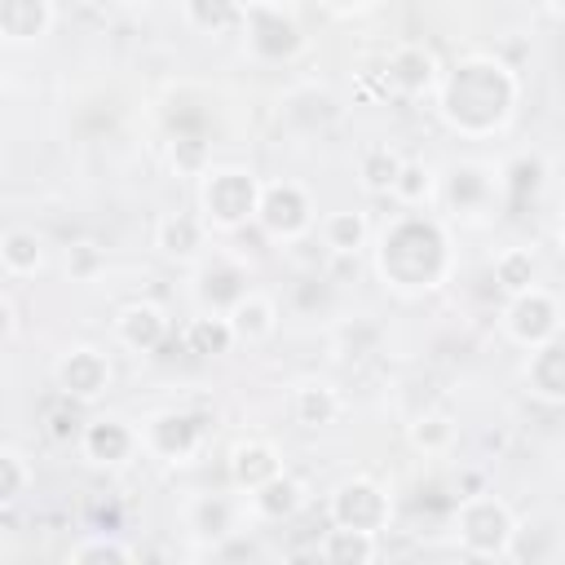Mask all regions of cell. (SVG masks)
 <instances>
[{"label": "cell", "mask_w": 565, "mask_h": 565, "mask_svg": "<svg viewBox=\"0 0 565 565\" xmlns=\"http://www.w3.org/2000/svg\"><path fill=\"white\" fill-rule=\"evenodd\" d=\"M203 441V424H194V415L185 411H163L154 419L141 424V450L168 459V463H185Z\"/></svg>", "instance_id": "cell-9"}, {"label": "cell", "mask_w": 565, "mask_h": 565, "mask_svg": "<svg viewBox=\"0 0 565 565\" xmlns=\"http://www.w3.org/2000/svg\"><path fill=\"white\" fill-rule=\"evenodd\" d=\"M305 499H309L305 486L282 468L269 481H260L256 490H247V512L260 516V521H291L305 508Z\"/></svg>", "instance_id": "cell-14"}, {"label": "cell", "mask_w": 565, "mask_h": 565, "mask_svg": "<svg viewBox=\"0 0 565 565\" xmlns=\"http://www.w3.org/2000/svg\"><path fill=\"white\" fill-rule=\"evenodd\" d=\"M402 207H424V199L433 194V168L428 163H402L393 190H388Z\"/></svg>", "instance_id": "cell-29"}, {"label": "cell", "mask_w": 565, "mask_h": 565, "mask_svg": "<svg viewBox=\"0 0 565 565\" xmlns=\"http://www.w3.org/2000/svg\"><path fill=\"white\" fill-rule=\"evenodd\" d=\"M0 265L9 278H31L40 265H44V247H40V234L26 230V225H9L0 234Z\"/></svg>", "instance_id": "cell-20"}, {"label": "cell", "mask_w": 565, "mask_h": 565, "mask_svg": "<svg viewBox=\"0 0 565 565\" xmlns=\"http://www.w3.org/2000/svg\"><path fill=\"white\" fill-rule=\"evenodd\" d=\"M318 234H322V247L331 256H358L371 238V225L362 212H327L318 221Z\"/></svg>", "instance_id": "cell-18"}, {"label": "cell", "mask_w": 565, "mask_h": 565, "mask_svg": "<svg viewBox=\"0 0 565 565\" xmlns=\"http://www.w3.org/2000/svg\"><path fill=\"white\" fill-rule=\"evenodd\" d=\"M516 93H521V84H516L512 66H503V62H494L486 53H472V57L455 62L441 75V84H437V110H441V119L455 132H463V137H490V132H499L512 119Z\"/></svg>", "instance_id": "cell-1"}, {"label": "cell", "mask_w": 565, "mask_h": 565, "mask_svg": "<svg viewBox=\"0 0 565 565\" xmlns=\"http://www.w3.org/2000/svg\"><path fill=\"white\" fill-rule=\"evenodd\" d=\"M291 406H296V419L305 428H322V424H331L340 415V397H335L331 384H300Z\"/></svg>", "instance_id": "cell-25"}, {"label": "cell", "mask_w": 565, "mask_h": 565, "mask_svg": "<svg viewBox=\"0 0 565 565\" xmlns=\"http://www.w3.org/2000/svg\"><path fill=\"white\" fill-rule=\"evenodd\" d=\"M137 552L128 547V543H119V539H102V534H93V539H84L79 547H71L66 552V561H132Z\"/></svg>", "instance_id": "cell-30"}, {"label": "cell", "mask_w": 565, "mask_h": 565, "mask_svg": "<svg viewBox=\"0 0 565 565\" xmlns=\"http://www.w3.org/2000/svg\"><path fill=\"white\" fill-rule=\"evenodd\" d=\"M503 331H508L521 349H534V344L561 335V305H556V296L543 291L539 282L525 287V291H516V296L508 300V309H503Z\"/></svg>", "instance_id": "cell-6"}, {"label": "cell", "mask_w": 565, "mask_h": 565, "mask_svg": "<svg viewBox=\"0 0 565 565\" xmlns=\"http://www.w3.org/2000/svg\"><path fill=\"white\" fill-rule=\"evenodd\" d=\"M556 234H561V243H565V212H561V225H556Z\"/></svg>", "instance_id": "cell-35"}, {"label": "cell", "mask_w": 565, "mask_h": 565, "mask_svg": "<svg viewBox=\"0 0 565 565\" xmlns=\"http://www.w3.org/2000/svg\"><path fill=\"white\" fill-rule=\"evenodd\" d=\"M225 313H230V322H234V335L247 340V344L269 340L274 327H278V309H274V300L260 296V291H243Z\"/></svg>", "instance_id": "cell-17"}, {"label": "cell", "mask_w": 565, "mask_h": 565, "mask_svg": "<svg viewBox=\"0 0 565 565\" xmlns=\"http://www.w3.org/2000/svg\"><path fill=\"white\" fill-rule=\"evenodd\" d=\"M203 238H207V225H203V216H190V212L163 216V221H159V230H154L159 252H163V256H172V260H190V256L203 247Z\"/></svg>", "instance_id": "cell-19"}, {"label": "cell", "mask_w": 565, "mask_h": 565, "mask_svg": "<svg viewBox=\"0 0 565 565\" xmlns=\"http://www.w3.org/2000/svg\"><path fill=\"white\" fill-rule=\"evenodd\" d=\"M411 437H415V446H424V450H441V446L455 437V424H450L446 415H424V419L411 428Z\"/></svg>", "instance_id": "cell-31"}, {"label": "cell", "mask_w": 565, "mask_h": 565, "mask_svg": "<svg viewBox=\"0 0 565 565\" xmlns=\"http://www.w3.org/2000/svg\"><path fill=\"white\" fill-rule=\"evenodd\" d=\"M494 282L508 291V296H516V291H525V287H534V252L530 247H503L499 256H494Z\"/></svg>", "instance_id": "cell-26"}, {"label": "cell", "mask_w": 565, "mask_h": 565, "mask_svg": "<svg viewBox=\"0 0 565 565\" xmlns=\"http://www.w3.org/2000/svg\"><path fill=\"white\" fill-rule=\"evenodd\" d=\"M31 481H35V472H31L26 455H22L18 446H4V450H0V503H4V508L18 503Z\"/></svg>", "instance_id": "cell-28"}, {"label": "cell", "mask_w": 565, "mask_h": 565, "mask_svg": "<svg viewBox=\"0 0 565 565\" xmlns=\"http://www.w3.org/2000/svg\"><path fill=\"white\" fill-rule=\"evenodd\" d=\"M384 79H388V88L415 97V93L437 88L441 84V71H437V57L424 44H397L393 57H388V66H384Z\"/></svg>", "instance_id": "cell-13"}, {"label": "cell", "mask_w": 565, "mask_h": 565, "mask_svg": "<svg viewBox=\"0 0 565 565\" xmlns=\"http://www.w3.org/2000/svg\"><path fill=\"white\" fill-rule=\"evenodd\" d=\"M375 539L380 534H371V530H353V525H331L327 534H322V543H318V556L322 561H371L375 556Z\"/></svg>", "instance_id": "cell-22"}, {"label": "cell", "mask_w": 565, "mask_h": 565, "mask_svg": "<svg viewBox=\"0 0 565 565\" xmlns=\"http://www.w3.org/2000/svg\"><path fill=\"white\" fill-rule=\"evenodd\" d=\"M53 26V0H0L4 44H35Z\"/></svg>", "instance_id": "cell-15"}, {"label": "cell", "mask_w": 565, "mask_h": 565, "mask_svg": "<svg viewBox=\"0 0 565 565\" xmlns=\"http://www.w3.org/2000/svg\"><path fill=\"white\" fill-rule=\"evenodd\" d=\"M388 516H393L388 494L366 477H353V481L335 486V494H331V525H353V530L380 534L388 525Z\"/></svg>", "instance_id": "cell-7"}, {"label": "cell", "mask_w": 565, "mask_h": 565, "mask_svg": "<svg viewBox=\"0 0 565 565\" xmlns=\"http://www.w3.org/2000/svg\"><path fill=\"white\" fill-rule=\"evenodd\" d=\"M525 393L552 406H565V335H552L525 358Z\"/></svg>", "instance_id": "cell-11"}, {"label": "cell", "mask_w": 565, "mask_h": 565, "mask_svg": "<svg viewBox=\"0 0 565 565\" xmlns=\"http://www.w3.org/2000/svg\"><path fill=\"white\" fill-rule=\"evenodd\" d=\"M256 221H260V230H265L269 238H282V243L305 238V234L313 230V199H309L305 185H296V181H274V185L260 190V212H256Z\"/></svg>", "instance_id": "cell-5"}, {"label": "cell", "mask_w": 565, "mask_h": 565, "mask_svg": "<svg viewBox=\"0 0 565 565\" xmlns=\"http://www.w3.org/2000/svg\"><path fill=\"white\" fill-rule=\"evenodd\" d=\"M243 35H247V49L260 57H291L300 49V26L278 4H247Z\"/></svg>", "instance_id": "cell-8"}, {"label": "cell", "mask_w": 565, "mask_h": 565, "mask_svg": "<svg viewBox=\"0 0 565 565\" xmlns=\"http://www.w3.org/2000/svg\"><path fill=\"white\" fill-rule=\"evenodd\" d=\"M168 331H172V327H168V318H163L159 305H124L119 318H115L119 344H128V349H137V353L159 349V344L168 340Z\"/></svg>", "instance_id": "cell-16"}, {"label": "cell", "mask_w": 565, "mask_h": 565, "mask_svg": "<svg viewBox=\"0 0 565 565\" xmlns=\"http://www.w3.org/2000/svg\"><path fill=\"white\" fill-rule=\"evenodd\" d=\"M79 450H84L93 463H106V468L128 463V459L141 450V428H132V424H124V419H115V415L93 419V424H84Z\"/></svg>", "instance_id": "cell-12"}, {"label": "cell", "mask_w": 565, "mask_h": 565, "mask_svg": "<svg viewBox=\"0 0 565 565\" xmlns=\"http://www.w3.org/2000/svg\"><path fill=\"white\" fill-rule=\"evenodd\" d=\"M547 9H552V13H561V18H565V0H547Z\"/></svg>", "instance_id": "cell-34"}, {"label": "cell", "mask_w": 565, "mask_h": 565, "mask_svg": "<svg viewBox=\"0 0 565 565\" xmlns=\"http://www.w3.org/2000/svg\"><path fill=\"white\" fill-rule=\"evenodd\" d=\"M512 539H516V521L508 512L503 499L494 494H468L455 512V543L463 556H508L512 552Z\"/></svg>", "instance_id": "cell-4"}, {"label": "cell", "mask_w": 565, "mask_h": 565, "mask_svg": "<svg viewBox=\"0 0 565 565\" xmlns=\"http://www.w3.org/2000/svg\"><path fill=\"white\" fill-rule=\"evenodd\" d=\"M260 181L247 168H207L199 181V216L216 234H234L260 212Z\"/></svg>", "instance_id": "cell-3"}, {"label": "cell", "mask_w": 565, "mask_h": 565, "mask_svg": "<svg viewBox=\"0 0 565 565\" xmlns=\"http://www.w3.org/2000/svg\"><path fill=\"white\" fill-rule=\"evenodd\" d=\"M375 269L393 291H406V296L441 287L450 274V238L441 221L415 207L397 212L375 238Z\"/></svg>", "instance_id": "cell-2"}, {"label": "cell", "mask_w": 565, "mask_h": 565, "mask_svg": "<svg viewBox=\"0 0 565 565\" xmlns=\"http://www.w3.org/2000/svg\"><path fill=\"white\" fill-rule=\"evenodd\" d=\"M185 344H190V353H225L230 344H238L230 313H212V318L203 313V318H190V327H185Z\"/></svg>", "instance_id": "cell-23"}, {"label": "cell", "mask_w": 565, "mask_h": 565, "mask_svg": "<svg viewBox=\"0 0 565 565\" xmlns=\"http://www.w3.org/2000/svg\"><path fill=\"white\" fill-rule=\"evenodd\" d=\"M230 472H234L238 490H256L260 481H269L274 472H282V463H278L274 446H265V441H243V446H234V455H230Z\"/></svg>", "instance_id": "cell-21"}, {"label": "cell", "mask_w": 565, "mask_h": 565, "mask_svg": "<svg viewBox=\"0 0 565 565\" xmlns=\"http://www.w3.org/2000/svg\"><path fill=\"white\" fill-rule=\"evenodd\" d=\"M0 309H4V344H13V335H18V305H13V291H0Z\"/></svg>", "instance_id": "cell-32"}, {"label": "cell", "mask_w": 565, "mask_h": 565, "mask_svg": "<svg viewBox=\"0 0 565 565\" xmlns=\"http://www.w3.org/2000/svg\"><path fill=\"white\" fill-rule=\"evenodd\" d=\"M402 163H406V159H397L388 146L362 150V185H366L371 194H388L393 181H397V172H402Z\"/></svg>", "instance_id": "cell-27"}, {"label": "cell", "mask_w": 565, "mask_h": 565, "mask_svg": "<svg viewBox=\"0 0 565 565\" xmlns=\"http://www.w3.org/2000/svg\"><path fill=\"white\" fill-rule=\"evenodd\" d=\"M322 9H331V13H362V9H371L375 0H318Z\"/></svg>", "instance_id": "cell-33"}, {"label": "cell", "mask_w": 565, "mask_h": 565, "mask_svg": "<svg viewBox=\"0 0 565 565\" xmlns=\"http://www.w3.org/2000/svg\"><path fill=\"white\" fill-rule=\"evenodd\" d=\"M181 9H185V18H190V26H199V31H230V26H243V0H181Z\"/></svg>", "instance_id": "cell-24"}, {"label": "cell", "mask_w": 565, "mask_h": 565, "mask_svg": "<svg viewBox=\"0 0 565 565\" xmlns=\"http://www.w3.org/2000/svg\"><path fill=\"white\" fill-rule=\"evenodd\" d=\"M57 388L75 402H93L110 388V362L102 349L93 344H75L62 362H57Z\"/></svg>", "instance_id": "cell-10"}]
</instances>
